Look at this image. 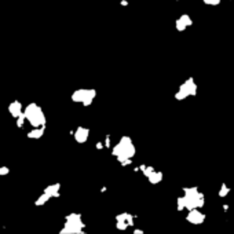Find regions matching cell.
Returning a JSON list of instances; mask_svg holds the SVG:
<instances>
[{
  "instance_id": "4",
  "label": "cell",
  "mask_w": 234,
  "mask_h": 234,
  "mask_svg": "<svg viewBox=\"0 0 234 234\" xmlns=\"http://www.w3.org/2000/svg\"><path fill=\"white\" fill-rule=\"evenodd\" d=\"M8 112L10 114L14 117V118H18L21 114L23 113V109H22V103L19 102V101H14L8 105Z\"/></svg>"
},
{
  "instance_id": "7",
  "label": "cell",
  "mask_w": 234,
  "mask_h": 234,
  "mask_svg": "<svg viewBox=\"0 0 234 234\" xmlns=\"http://www.w3.org/2000/svg\"><path fill=\"white\" fill-rule=\"evenodd\" d=\"M43 134H44V127H37V128H34V130L28 132L26 137L29 139H40L43 137Z\"/></svg>"
},
{
  "instance_id": "2",
  "label": "cell",
  "mask_w": 234,
  "mask_h": 234,
  "mask_svg": "<svg viewBox=\"0 0 234 234\" xmlns=\"http://www.w3.org/2000/svg\"><path fill=\"white\" fill-rule=\"evenodd\" d=\"M83 227H84V225H83L80 215L70 214L69 216H66L65 227L61 230V233H80Z\"/></svg>"
},
{
  "instance_id": "14",
  "label": "cell",
  "mask_w": 234,
  "mask_h": 234,
  "mask_svg": "<svg viewBox=\"0 0 234 234\" xmlns=\"http://www.w3.org/2000/svg\"><path fill=\"white\" fill-rule=\"evenodd\" d=\"M0 176H2V175H0Z\"/></svg>"
},
{
  "instance_id": "5",
  "label": "cell",
  "mask_w": 234,
  "mask_h": 234,
  "mask_svg": "<svg viewBox=\"0 0 234 234\" xmlns=\"http://www.w3.org/2000/svg\"><path fill=\"white\" fill-rule=\"evenodd\" d=\"M187 221L194 223V225H198V223H201L202 221H204V215L200 214L195 208L190 209V212H189V215H187Z\"/></svg>"
},
{
  "instance_id": "10",
  "label": "cell",
  "mask_w": 234,
  "mask_h": 234,
  "mask_svg": "<svg viewBox=\"0 0 234 234\" xmlns=\"http://www.w3.org/2000/svg\"><path fill=\"white\" fill-rule=\"evenodd\" d=\"M161 178H163V175L160 172H154L153 171L152 174L149 175V179H150V182H153V183H157V182H160L161 180Z\"/></svg>"
},
{
  "instance_id": "6",
  "label": "cell",
  "mask_w": 234,
  "mask_h": 234,
  "mask_svg": "<svg viewBox=\"0 0 234 234\" xmlns=\"http://www.w3.org/2000/svg\"><path fill=\"white\" fill-rule=\"evenodd\" d=\"M87 137H88V130L83 127H79L77 131L75 132V138L79 143H84L87 141Z\"/></svg>"
},
{
  "instance_id": "9",
  "label": "cell",
  "mask_w": 234,
  "mask_h": 234,
  "mask_svg": "<svg viewBox=\"0 0 234 234\" xmlns=\"http://www.w3.org/2000/svg\"><path fill=\"white\" fill-rule=\"evenodd\" d=\"M50 198H51V195H50V194L43 193V194H41L40 197L36 200V202H34V204H36V205H44V204H46V202H47L48 200H50Z\"/></svg>"
},
{
  "instance_id": "3",
  "label": "cell",
  "mask_w": 234,
  "mask_h": 234,
  "mask_svg": "<svg viewBox=\"0 0 234 234\" xmlns=\"http://www.w3.org/2000/svg\"><path fill=\"white\" fill-rule=\"evenodd\" d=\"M94 95H95V91H92V90H77V91L73 92L72 99L75 102H81L84 106H88L92 102Z\"/></svg>"
},
{
  "instance_id": "11",
  "label": "cell",
  "mask_w": 234,
  "mask_h": 234,
  "mask_svg": "<svg viewBox=\"0 0 234 234\" xmlns=\"http://www.w3.org/2000/svg\"><path fill=\"white\" fill-rule=\"evenodd\" d=\"M25 120H26V117H25V114H21V116L17 118V127L18 128H22L23 127V123H25Z\"/></svg>"
},
{
  "instance_id": "8",
  "label": "cell",
  "mask_w": 234,
  "mask_h": 234,
  "mask_svg": "<svg viewBox=\"0 0 234 234\" xmlns=\"http://www.w3.org/2000/svg\"><path fill=\"white\" fill-rule=\"evenodd\" d=\"M59 187H61V185L59 183H55V185H51V186H47L44 189V193L50 194L51 197H59Z\"/></svg>"
},
{
  "instance_id": "12",
  "label": "cell",
  "mask_w": 234,
  "mask_h": 234,
  "mask_svg": "<svg viewBox=\"0 0 234 234\" xmlns=\"http://www.w3.org/2000/svg\"><path fill=\"white\" fill-rule=\"evenodd\" d=\"M10 174V168L8 167H0V175L2 176H6Z\"/></svg>"
},
{
  "instance_id": "1",
  "label": "cell",
  "mask_w": 234,
  "mask_h": 234,
  "mask_svg": "<svg viewBox=\"0 0 234 234\" xmlns=\"http://www.w3.org/2000/svg\"><path fill=\"white\" fill-rule=\"evenodd\" d=\"M23 114H25L26 120L29 121L33 128L44 127V125H46V116H44L41 107L34 102L29 103L25 109H23Z\"/></svg>"
},
{
  "instance_id": "13",
  "label": "cell",
  "mask_w": 234,
  "mask_h": 234,
  "mask_svg": "<svg viewBox=\"0 0 234 234\" xmlns=\"http://www.w3.org/2000/svg\"><path fill=\"white\" fill-rule=\"evenodd\" d=\"M227 191H229V189H227V187H226V186H223V187L221 189V193H219V194H221V195H222V197H225V194H226V193H227Z\"/></svg>"
}]
</instances>
